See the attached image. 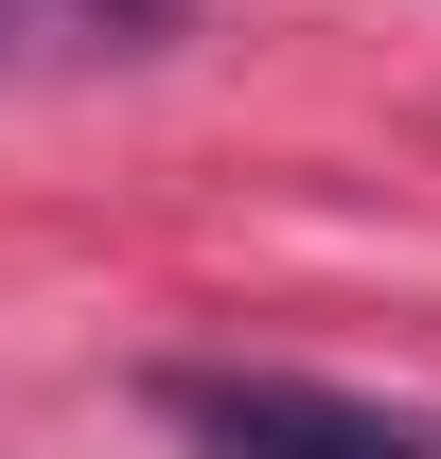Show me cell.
<instances>
[{"label":"cell","instance_id":"6da1fadb","mask_svg":"<svg viewBox=\"0 0 441 459\" xmlns=\"http://www.w3.org/2000/svg\"><path fill=\"white\" fill-rule=\"evenodd\" d=\"M160 424L195 459H441V424L318 389V371H160Z\"/></svg>","mask_w":441,"mask_h":459},{"label":"cell","instance_id":"7a4b0ae2","mask_svg":"<svg viewBox=\"0 0 441 459\" xmlns=\"http://www.w3.org/2000/svg\"><path fill=\"white\" fill-rule=\"evenodd\" d=\"M0 18H18V0H0Z\"/></svg>","mask_w":441,"mask_h":459}]
</instances>
